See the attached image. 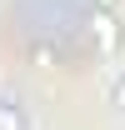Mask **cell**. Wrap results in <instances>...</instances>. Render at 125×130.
<instances>
[{"instance_id":"1","label":"cell","mask_w":125,"mask_h":130,"mask_svg":"<svg viewBox=\"0 0 125 130\" xmlns=\"http://www.w3.org/2000/svg\"><path fill=\"white\" fill-rule=\"evenodd\" d=\"M90 35H95V50L100 55H115L120 50V20H115V10H100V5H90Z\"/></svg>"},{"instance_id":"4","label":"cell","mask_w":125,"mask_h":130,"mask_svg":"<svg viewBox=\"0 0 125 130\" xmlns=\"http://www.w3.org/2000/svg\"><path fill=\"white\" fill-rule=\"evenodd\" d=\"M90 5H100V10H120V0H90Z\"/></svg>"},{"instance_id":"2","label":"cell","mask_w":125,"mask_h":130,"mask_svg":"<svg viewBox=\"0 0 125 130\" xmlns=\"http://www.w3.org/2000/svg\"><path fill=\"white\" fill-rule=\"evenodd\" d=\"M0 130H30V120L20 110V95H10V90H0Z\"/></svg>"},{"instance_id":"3","label":"cell","mask_w":125,"mask_h":130,"mask_svg":"<svg viewBox=\"0 0 125 130\" xmlns=\"http://www.w3.org/2000/svg\"><path fill=\"white\" fill-rule=\"evenodd\" d=\"M105 100H110V110L115 115H125V65L115 70V80H110V90H105Z\"/></svg>"}]
</instances>
